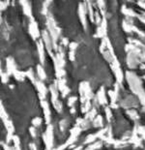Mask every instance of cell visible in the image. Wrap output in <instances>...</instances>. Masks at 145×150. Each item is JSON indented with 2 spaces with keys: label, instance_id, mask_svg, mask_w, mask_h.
<instances>
[{
  "label": "cell",
  "instance_id": "6da1fadb",
  "mask_svg": "<svg viewBox=\"0 0 145 150\" xmlns=\"http://www.w3.org/2000/svg\"><path fill=\"white\" fill-rule=\"evenodd\" d=\"M126 79H127L129 86L132 89V91L139 98L141 104L143 106V110H145V91L143 90L140 79L132 72L126 73Z\"/></svg>",
  "mask_w": 145,
  "mask_h": 150
},
{
  "label": "cell",
  "instance_id": "7a4b0ae2",
  "mask_svg": "<svg viewBox=\"0 0 145 150\" xmlns=\"http://www.w3.org/2000/svg\"><path fill=\"white\" fill-rule=\"evenodd\" d=\"M47 26L48 33H50L51 39H52L54 50H55V52H57L58 49H59L57 46V41L61 34V29L59 27H57L56 22L54 21L53 17L50 14L47 16Z\"/></svg>",
  "mask_w": 145,
  "mask_h": 150
},
{
  "label": "cell",
  "instance_id": "3957f363",
  "mask_svg": "<svg viewBox=\"0 0 145 150\" xmlns=\"http://www.w3.org/2000/svg\"><path fill=\"white\" fill-rule=\"evenodd\" d=\"M79 93H80V103L83 104L86 101H90L93 99L94 95L91 90L89 83L87 81H82L79 84Z\"/></svg>",
  "mask_w": 145,
  "mask_h": 150
},
{
  "label": "cell",
  "instance_id": "277c9868",
  "mask_svg": "<svg viewBox=\"0 0 145 150\" xmlns=\"http://www.w3.org/2000/svg\"><path fill=\"white\" fill-rule=\"evenodd\" d=\"M43 139L46 144V150H52L53 147V126L48 125L46 132L43 134Z\"/></svg>",
  "mask_w": 145,
  "mask_h": 150
},
{
  "label": "cell",
  "instance_id": "5b68a950",
  "mask_svg": "<svg viewBox=\"0 0 145 150\" xmlns=\"http://www.w3.org/2000/svg\"><path fill=\"white\" fill-rule=\"evenodd\" d=\"M42 40H43L44 45H45V47H46L48 54H50L51 57H53V54H52V50H54L53 42H52V39H51L50 33H48L47 30L42 31Z\"/></svg>",
  "mask_w": 145,
  "mask_h": 150
},
{
  "label": "cell",
  "instance_id": "8992f818",
  "mask_svg": "<svg viewBox=\"0 0 145 150\" xmlns=\"http://www.w3.org/2000/svg\"><path fill=\"white\" fill-rule=\"evenodd\" d=\"M141 62L140 54L134 52H128L127 56V64L130 68H135Z\"/></svg>",
  "mask_w": 145,
  "mask_h": 150
},
{
  "label": "cell",
  "instance_id": "52a82bcc",
  "mask_svg": "<svg viewBox=\"0 0 145 150\" xmlns=\"http://www.w3.org/2000/svg\"><path fill=\"white\" fill-rule=\"evenodd\" d=\"M29 33H30L31 37L33 38V40H37L42 36L40 30H39L38 24H37V22L35 21L34 18H30V23H29Z\"/></svg>",
  "mask_w": 145,
  "mask_h": 150
},
{
  "label": "cell",
  "instance_id": "ba28073f",
  "mask_svg": "<svg viewBox=\"0 0 145 150\" xmlns=\"http://www.w3.org/2000/svg\"><path fill=\"white\" fill-rule=\"evenodd\" d=\"M55 84L57 86L58 90L61 92V94H62V97H66L68 94L70 93L71 89L68 87L67 84H66V81L64 79H57V81H55Z\"/></svg>",
  "mask_w": 145,
  "mask_h": 150
},
{
  "label": "cell",
  "instance_id": "9c48e42d",
  "mask_svg": "<svg viewBox=\"0 0 145 150\" xmlns=\"http://www.w3.org/2000/svg\"><path fill=\"white\" fill-rule=\"evenodd\" d=\"M106 26H108V23H106V18L105 17L103 18V21L102 23L99 25L98 27H97V31L94 35V37L96 38H102V39H104V38L106 37Z\"/></svg>",
  "mask_w": 145,
  "mask_h": 150
},
{
  "label": "cell",
  "instance_id": "30bf717a",
  "mask_svg": "<svg viewBox=\"0 0 145 150\" xmlns=\"http://www.w3.org/2000/svg\"><path fill=\"white\" fill-rule=\"evenodd\" d=\"M35 86H36L37 90L39 92V96H40L41 101L46 100V97L48 93V91H50V89H47L46 87V85L44 84V82L41 81H37L36 83H35Z\"/></svg>",
  "mask_w": 145,
  "mask_h": 150
},
{
  "label": "cell",
  "instance_id": "8fae6325",
  "mask_svg": "<svg viewBox=\"0 0 145 150\" xmlns=\"http://www.w3.org/2000/svg\"><path fill=\"white\" fill-rule=\"evenodd\" d=\"M86 15H87L86 4L80 3L79 6V20H80V21H81V24L83 25V28H84V29H86V28H87Z\"/></svg>",
  "mask_w": 145,
  "mask_h": 150
},
{
  "label": "cell",
  "instance_id": "7c38bea8",
  "mask_svg": "<svg viewBox=\"0 0 145 150\" xmlns=\"http://www.w3.org/2000/svg\"><path fill=\"white\" fill-rule=\"evenodd\" d=\"M41 107L43 108V110H44L45 120H46V123L47 124V125H50L51 113H50V106H48V103L46 100L41 101Z\"/></svg>",
  "mask_w": 145,
  "mask_h": 150
},
{
  "label": "cell",
  "instance_id": "4fadbf2b",
  "mask_svg": "<svg viewBox=\"0 0 145 150\" xmlns=\"http://www.w3.org/2000/svg\"><path fill=\"white\" fill-rule=\"evenodd\" d=\"M37 50H38L41 65L43 66L45 64V45H44V42L42 39L37 41Z\"/></svg>",
  "mask_w": 145,
  "mask_h": 150
},
{
  "label": "cell",
  "instance_id": "5bb4252c",
  "mask_svg": "<svg viewBox=\"0 0 145 150\" xmlns=\"http://www.w3.org/2000/svg\"><path fill=\"white\" fill-rule=\"evenodd\" d=\"M6 64H7V74L9 76L14 75V73L17 71V66H16L15 60L12 58V57H9L7 58V61H6Z\"/></svg>",
  "mask_w": 145,
  "mask_h": 150
},
{
  "label": "cell",
  "instance_id": "9a60e30c",
  "mask_svg": "<svg viewBox=\"0 0 145 150\" xmlns=\"http://www.w3.org/2000/svg\"><path fill=\"white\" fill-rule=\"evenodd\" d=\"M96 99H97V101H98L99 105H104V106H106V104H108V99H106V97H105L104 87H101V89L98 91Z\"/></svg>",
  "mask_w": 145,
  "mask_h": 150
},
{
  "label": "cell",
  "instance_id": "2e32d148",
  "mask_svg": "<svg viewBox=\"0 0 145 150\" xmlns=\"http://www.w3.org/2000/svg\"><path fill=\"white\" fill-rule=\"evenodd\" d=\"M111 69L114 73L116 79H117V83H122L124 79V75H123V72H122L121 68L120 67H111Z\"/></svg>",
  "mask_w": 145,
  "mask_h": 150
},
{
  "label": "cell",
  "instance_id": "e0dca14e",
  "mask_svg": "<svg viewBox=\"0 0 145 150\" xmlns=\"http://www.w3.org/2000/svg\"><path fill=\"white\" fill-rule=\"evenodd\" d=\"M19 3L21 4L22 6V9H23V12L25 16H27V17H29L30 18H32L33 17H32V12H31V4L29 3L28 1H19Z\"/></svg>",
  "mask_w": 145,
  "mask_h": 150
},
{
  "label": "cell",
  "instance_id": "ac0fdd59",
  "mask_svg": "<svg viewBox=\"0 0 145 150\" xmlns=\"http://www.w3.org/2000/svg\"><path fill=\"white\" fill-rule=\"evenodd\" d=\"M3 121V124H4L5 128H6V131H7V134H14L15 132V127L13 125V122L10 119H7V120H2Z\"/></svg>",
  "mask_w": 145,
  "mask_h": 150
},
{
  "label": "cell",
  "instance_id": "d6986e66",
  "mask_svg": "<svg viewBox=\"0 0 145 150\" xmlns=\"http://www.w3.org/2000/svg\"><path fill=\"white\" fill-rule=\"evenodd\" d=\"M37 76L39 78V81H44L45 79H47L46 72H45V70H44L43 66H42V65H38L37 66Z\"/></svg>",
  "mask_w": 145,
  "mask_h": 150
},
{
  "label": "cell",
  "instance_id": "ffe728a7",
  "mask_svg": "<svg viewBox=\"0 0 145 150\" xmlns=\"http://www.w3.org/2000/svg\"><path fill=\"white\" fill-rule=\"evenodd\" d=\"M86 7H87V13L89 15V18L91 21H94V16H95V12L94 9H93V5L91 4V1H87L86 2Z\"/></svg>",
  "mask_w": 145,
  "mask_h": 150
},
{
  "label": "cell",
  "instance_id": "44dd1931",
  "mask_svg": "<svg viewBox=\"0 0 145 150\" xmlns=\"http://www.w3.org/2000/svg\"><path fill=\"white\" fill-rule=\"evenodd\" d=\"M80 110H81V111H82L83 113L89 112V111L92 110L91 102H90V101H86L83 104H81V108H80Z\"/></svg>",
  "mask_w": 145,
  "mask_h": 150
},
{
  "label": "cell",
  "instance_id": "7402d4cb",
  "mask_svg": "<svg viewBox=\"0 0 145 150\" xmlns=\"http://www.w3.org/2000/svg\"><path fill=\"white\" fill-rule=\"evenodd\" d=\"M96 114H97V110L95 108H92V110L85 114V119L91 122V121H93L96 118Z\"/></svg>",
  "mask_w": 145,
  "mask_h": 150
},
{
  "label": "cell",
  "instance_id": "603a6c76",
  "mask_svg": "<svg viewBox=\"0 0 145 150\" xmlns=\"http://www.w3.org/2000/svg\"><path fill=\"white\" fill-rule=\"evenodd\" d=\"M93 126L96 128H103L104 123H103V117L101 115H97L95 119L93 120Z\"/></svg>",
  "mask_w": 145,
  "mask_h": 150
},
{
  "label": "cell",
  "instance_id": "cb8c5ba5",
  "mask_svg": "<svg viewBox=\"0 0 145 150\" xmlns=\"http://www.w3.org/2000/svg\"><path fill=\"white\" fill-rule=\"evenodd\" d=\"M122 12H123V14L127 16L128 18H134V17H137V15L135 14L134 12H133L131 10V9H128L126 6H122Z\"/></svg>",
  "mask_w": 145,
  "mask_h": 150
},
{
  "label": "cell",
  "instance_id": "d4e9b609",
  "mask_svg": "<svg viewBox=\"0 0 145 150\" xmlns=\"http://www.w3.org/2000/svg\"><path fill=\"white\" fill-rule=\"evenodd\" d=\"M103 146V142L100 140V142H95L89 144L87 147L85 148V150H96V149H100Z\"/></svg>",
  "mask_w": 145,
  "mask_h": 150
},
{
  "label": "cell",
  "instance_id": "484cf974",
  "mask_svg": "<svg viewBox=\"0 0 145 150\" xmlns=\"http://www.w3.org/2000/svg\"><path fill=\"white\" fill-rule=\"evenodd\" d=\"M51 103H52L53 108H55L56 111H58V112H62V110H63L62 103H61L58 99H56V100H51Z\"/></svg>",
  "mask_w": 145,
  "mask_h": 150
},
{
  "label": "cell",
  "instance_id": "4316f807",
  "mask_svg": "<svg viewBox=\"0 0 145 150\" xmlns=\"http://www.w3.org/2000/svg\"><path fill=\"white\" fill-rule=\"evenodd\" d=\"M13 76H14L16 78V79H18V81H23L25 76H26V75H25V72H21V71H18V70H17V71L14 73V75H13Z\"/></svg>",
  "mask_w": 145,
  "mask_h": 150
},
{
  "label": "cell",
  "instance_id": "83f0119b",
  "mask_svg": "<svg viewBox=\"0 0 145 150\" xmlns=\"http://www.w3.org/2000/svg\"><path fill=\"white\" fill-rule=\"evenodd\" d=\"M25 75H26L27 78H28L29 79H30V81H31L32 82H33L34 84L36 83L37 79H36V78H35V76H34V72H33V70H32V69L27 70V71L25 72Z\"/></svg>",
  "mask_w": 145,
  "mask_h": 150
},
{
  "label": "cell",
  "instance_id": "f1b7e54d",
  "mask_svg": "<svg viewBox=\"0 0 145 150\" xmlns=\"http://www.w3.org/2000/svg\"><path fill=\"white\" fill-rule=\"evenodd\" d=\"M96 3H98V7H99V10L101 15L103 16V18L105 17V1H97Z\"/></svg>",
  "mask_w": 145,
  "mask_h": 150
},
{
  "label": "cell",
  "instance_id": "f546056e",
  "mask_svg": "<svg viewBox=\"0 0 145 150\" xmlns=\"http://www.w3.org/2000/svg\"><path fill=\"white\" fill-rule=\"evenodd\" d=\"M127 114L132 118V119H134V120H138V119H139V115H138V113L135 110H127Z\"/></svg>",
  "mask_w": 145,
  "mask_h": 150
},
{
  "label": "cell",
  "instance_id": "4dcf8cb0",
  "mask_svg": "<svg viewBox=\"0 0 145 150\" xmlns=\"http://www.w3.org/2000/svg\"><path fill=\"white\" fill-rule=\"evenodd\" d=\"M13 142H14V148L16 150H21V140H19V138L18 136H14Z\"/></svg>",
  "mask_w": 145,
  "mask_h": 150
},
{
  "label": "cell",
  "instance_id": "1f68e13d",
  "mask_svg": "<svg viewBox=\"0 0 145 150\" xmlns=\"http://www.w3.org/2000/svg\"><path fill=\"white\" fill-rule=\"evenodd\" d=\"M51 3V1H45L43 4V8H42V14L45 16L48 15V6Z\"/></svg>",
  "mask_w": 145,
  "mask_h": 150
},
{
  "label": "cell",
  "instance_id": "d6a6232c",
  "mask_svg": "<svg viewBox=\"0 0 145 150\" xmlns=\"http://www.w3.org/2000/svg\"><path fill=\"white\" fill-rule=\"evenodd\" d=\"M0 111H1V113H0V116H1V119L2 120H7V119H9L8 113L6 112L5 108H4V107L2 106V104H1V106H0Z\"/></svg>",
  "mask_w": 145,
  "mask_h": 150
},
{
  "label": "cell",
  "instance_id": "836d02e7",
  "mask_svg": "<svg viewBox=\"0 0 145 150\" xmlns=\"http://www.w3.org/2000/svg\"><path fill=\"white\" fill-rule=\"evenodd\" d=\"M32 125L35 128H39L42 125V118L41 117H35L33 120H32Z\"/></svg>",
  "mask_w": 145,
  "mask_h": 150
},
{
  "label": "cell",
  "instance_id": "e575fe53",
  "mask_svg": "<svg viewBox=\"0 0 145 150\" xmlns=\"http://www.w3.org/2000/svg\"><path fill=\"white\" fill-rule=\"evenodd\" d=\"M68 124H69V122H68V120L67 119H62L60 121V123H59V127H60V130L62 131H65L66 128H67V126H68Z\"/></svg>",
  "mask_w": 145,
  "mask_h": 150
},
{
  "label": "cell",
  "instance_id": "d590c367",
  "mask_svg": "<svg viewBox=\"0 0 145 150\" xmlns=\"http://www.w3.org/2000/svg\"><path fill=\"white\" fill-rule=\"evenodd\" d=\"M105 115H106V119L108 121H110V118L112 116V113H111V110H110V107L109 106H106L105 108Z\"/></svg>",
  "mask_w": 145,
  "mask_h": 150
},
{
  "label": "cell",
  "instance_id": "8d00e7d4",
  "mask_svg": "<svg viewBox=\"0 0 145 150\" xmlns=\"http://www.w3.org/2000/svg\"><path fill=\"white\" fill-rule=\"evenodd\" d=\"M77 101V98L76 96H72L69 98V100H68V105H69V107H75L74 105H75V103Z\"/></svg>",
  "mask_w": 145,
  "mask_h": 150
},
{
  "label": "cell",
  "instance_id": "74e56055",
  "mask_svg": "<svg viewBox=\"0 0 145 150\" xmlns=\"http://www.w3.org/2000/svg\"><path fill=\"white\" fill-rule=\"evenodd\" d=\"M29 132H30V135L32 136V138L33 139H36L38 134H37V128H35V127H31L30 129H29Z\"/></svg>",
  "mask_w": 145,
  "mask_h": 150
},
{
  "label": "cell",
  "instance_id": "f35d334b",
  "mask_svg": "<svg viewBox=\"0 0 145 150\" xmlns=\"http://www.w3.org/2000/svg\"><path fill=\"white\" fill-rule=\"evenodd\" d=\"M69 58H70L71 61H75V59H76V50H70Z\"/></svg>",
  "mask_w": 145,
  "mask_h": 150
},
{
  "label": "cell",
  "instance_id": "ab89813d",
  "mask_svg": "<svg viewBox=\"0 0 145 150\" xmlns=\"http://www.w3.org/2000/svg\"><path fill=\"white\" fill-rule=\"evenodd\" d=\"M9 75L7 73H2L1 72V79H2V82L3 83H6V82L8 81V79H9Z\"/></svg>",
  "mask_w": 145,
  "mask_h": 150
},
{
  "label": "cell",
  "instance_id": "60d3db41",
  "mask_svg": "<svg viewBox=\"0 0 145 150\" xmlns=\"http://www.w3.org/2000/svg\"><path fill=\"white\" fill-rule=\"evenodd\" d=\"M1 145L3 146V148H4V150H13V148L10 146L9 144H7L6 142H1Z\"/></svg>",
  "mask_w": 145,
  "mask_h": 150
},
{
  "label": "cell",
  "instance_id": "b9f144b4",
  "mask_svg": "<svg viewBox=\"0 0 145 150\" xmlns=\"http://www.w3.org/2000/svg\"><path fill=\"white\" fill-rule=\"evenodd\" d=\"M8 3H9V1H3V2H1V11L5 10V9L8 7V5H9Z\"/></svg>",
  "mask_w": 145,
  "mask_h": 150
},
{
  "label": "cell",
  "instance_id": "7bdbcfd3",
  "mask_svg": "<svg viewBox=\"0 0 145 150\" xmlns=\"http://www.w3.org/2000/svg\"><path fill=\"white\" fill-rule=\"evenodd\" d=\"M29 148H30V150H38L37 144L35 142H31L30 144H29Z\"/></svg>",
  "mask_w": 145,
  "mask_h": 150
},
{
  "label": "cell",
  "instance_id": "ee69618b",
  "mask_svg": "<svg viewBox=\"0 0 145 150\" xmlns=\"http://www.w3.org/2000/svg\"><path fill=\"white\" fill-rule=\"evenodd\" d=\"M68 146H69V145H68L67 143L65 142L63 145H60L59 147H57V148H55V149H52V150H64V149H66V148L68 147Z\"/></svg>",
  "mask_w": 145,
  "mask_h": 150
},
{
  "label": "cell",
  "instance_id": "f6af8a7d",
  "mask_svg": "<svg viewBox=\"0 0 145 150\" xmlns=\"http://www.w3.org/2000/svg\"><path fill=\"white\" fill-rule=\"evenodd\" d=\"M61 41H62V45L64 47H67V46H69V45H70L69 41H68L67 38H62V40H61Z\"/></svg>",
  "mask_w": 145,
  "mask_h": 150
},
{
  "label": "cell",
  "instance_id": "bcb514c9",
  "mask_svg": "<svg viewBox=\"0 0 145 150\" xmlns=\"http://www.w3.org/2000/svg\"><path fill=\"white\" fill-rule=\"evenodd\" d=\"M138 3H139V6H140V7H141V8H143L144 10H145V2H143V1H142V2H140V1H139Z\"/></svg>",
  "mask_w": 145,
  "mask_h": 150
},
{
  "label": "cell",
  "instance_id": "7dc6e473",
  "mask_svg": "<svg viewBox=\"0 0 145 150\" xmlns=\"http://www.w3.org/2000/svg\"><path fill=\"white\" fill-rule=\"evenodd\" d=\"M71 113H72V114H75L76 113V108H75V107H73L72 108H71Z\"/></svg>",
  "mask_w": 145,
  "mask_h": 150
},
{
  "label": "cell",
  "instance_id": "c3c4849f",
  "mask_svg": "<svg viewBox=\"0 0 145 150\" xmlns=\"http://www.w3.org/2000/svg\"><path fill=\"white\" fill-rule=\"evenodd\" d=\"M143 79H145V76H143Z\"/></svg>",
  "mask_w": 145,
  "mask_h": 150
}]
</instances>
